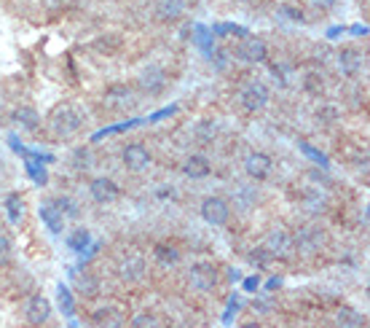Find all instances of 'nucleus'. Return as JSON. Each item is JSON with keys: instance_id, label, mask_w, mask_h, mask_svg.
Returning <instances> with one entry per match:
<instances>
[{"instance_id": "13", "label": "nucleus", "mask_w": 370, "mask_h": 328, "mask_svg": "<svg viewBox=\"0 0 370 328\" xmlns=\"http://www.w3.org/2000/svg\"><path fill=\"white\" fill-rule=\"evenodd\" d=\"M25 318H27V323H32V326H43V323H49L51 302L46 299V296H41V293L30 296L25 304Z\"/></svg>"}, {"instance_id": "28", "label": "nucleus", "mask_w": 370, "mask_h": 328, "mask_svg": "<svg viewBox=\"0 0 370 328\" xmlns=\"http://www.w3.org/2000/svg\"><path fill=\"white\" fill-rule=\"evenodd\" d=\"M338 116H341V110L336 105H322V108H317V113H314V119H317L320 126H333L338 122Z\"/></svg>"}, {"instance_id": "42", "label": "nucleus", "mask_w": 370, "mask_h": 328, "mask_svg": "<svg viewBox=\"0 0 370 328\" xmlns=\"http://www.w3.org/2000/svg\"><path fill=\"white\" fill-rule=\"evenodd\" d=\"M279 288H282V280L279 278H271L266 282V291H279Z\"/></svg>"}, {"instance_id": "27", "label": "nucleus", "mask_w": 370, "mask_h": 328, "mask_svg": "<svg viewBox=\"0 0 370 328\" xmlns=\"http://www.w3.org/2000/svg\"><path fill=\"white\" fill-rule=\"evenodd\" d=\"M68 245H70L73 251H78V253H83V251H86V248L92 245V234H89V229H83V226H78V229H75L73 234L68 237Z\"/></svg>"}, {"instance_id": "34", "label": "nucleus", "mask_w": 370, "mask_h": 328, "mask_svg": "<svg viewBox=\"0 0 370 328\" xmlns=\"http://www.w3.org/2000/svg\"><path fill=\"white\" fill-rule=\"evenodd\" d=\"M212 62H215L218 70L225 73V70H228V62H231V54L225 49H212Z\"/></svg>"}, {"instance_id": "35", "label": "nucleus", "mask_w": 370, "mask_h": 328, "mask_svg": "<svg viewBox=\"0 0 370 328\" xmlns=\"http://www.w3.org/2000/svg\"><path fill=\"white\" fill-rule=\"evenodd\" d=\"M132 326L137 328H145V326H158V318L156 315H150V312H140L134 320H132Z\"/></svg>"}, {"instance_id": "38", "label": "nucleus", "mask_w": 370, "mask_h": 328, "mask_svg": "<svg viewBox=\"0 0 370 328\" xmlns=\"http://www.w3.org/2000/svg\"><path fill=\"white\" fill-rule=\"evenodd\" d=\"M300 148H303V151L309 153V156H311V159H314V162H317V164H322V167H327V159H325V153L314 151V148H311V146H300Z\"/></svg>"}, {"instance_id": "29", "label": "nucleus", "mask_w": 370, "mask_h": 328, "mask_svg": "<svg viewBox=\"0 0 370 328\" xmlns=\"http://www.w3.org/2000/svg\"><path fill=\"white\" fill-rule=\"evenodd\" d=\"M56 302H59V307H62V312L65 315H73L75 312V299H73V291L68 288V285H56Z\"/></svg>"}, {"instance_id": "22", "label": "nucleus", "mask_w": 370, "mask_h": 328, "mask_svg": "<svg viewBox=\"0 0 370 328\" xmlns=\"http://www.w3.org/2000/svg\"><path fill=\"white\" fill-rule=\"evenodd\" d=\"M231 200L239 210H252L258 204V191H255V186H236Z\"/></svg>"}, {"instance_id": "2", "label": "nucleus", "mask_w": 370, "mask_h": 328, "mask_svg": "<svg viewBox=\"0 0 370 328\" xmlns=\"http://www.w3.org/2000/svg\"><path fill=\"white\" fill-rule=\"evenodd\" d=\"M269 100H271V92L258 78L255 81H247L245 86H242V92H239V102H242V108H245L247 113H260L269 105Z\"/></svg>"}, {"instance_id": "10", "label": "nucleus", "mask_w": 370, "mask_h": 328, "mask_svg": "<svg viewBox=\"0 0 370 328\" xmlns=\"http://www.w3.org/2000/svg\"><path fill=\"white\" fill-rule=\"evenodd\" d=\"M365 65H368V59H365V54H362L360 49L338 51V70H341L346 78L362 76V73H365Z\"/></svg>"}, {"instance_id": "6", "label": "nucleus", "mask_w": 370, "mask_h": 328, "mask_svg": "<svg viewBox=\"0 0 370 328\" xmlns=\"http://www.w3.org/2000/svg\"><path fill=\"white\" fill-rule=\"evenodd\" d=\"M293 248L303 255H314L325 248V231L320 226H303L293 234Z\"/></svg>"}, {"instance_id": "43", "label": "nucleus", "mask_w": 370, "mask_h": 328, "mask_svg": "<svg viewBox=\"0 0 370 328\" xmlns=\"http://www.w3.org/2000/svg\"><path fill=\"white\" fill-rule=\"evenodd\" d=\"M285 14H287L290 19H298V22L303 19V14H300V11H293V6H287V11H285Z\"/></svg>"}, {"instance_id": "16", "label": "nucleus", "mask_w": 370, "mask_h": 328, "mask_svg": "<svg viewBox=\"0 0 370 328\" xmlns=\"http://www.w3.org/2000/svg\"><path fill=\"white\" fill-rule=\"evenodd\" d=\"M183 173L191 177V180H204V177H209V173H212V164H209V159L204 153H191L183 162Z\"/></svg>"}, {"instance_id": "4", "label": "nucleus", "mask_w": 370, "mask_h": 328, "mask_svg": "<svg viewBox=\"0 0 370 328\" xmlns=\"http://www.w3.org/2000/svg\"><path fill=\"white\" fill-rule=\"evenodd\" d=\"M102 105L110 108V110H132L137 105V95L129 84H113V86L105 89Z\"/></svg>"}, {"instance_id": "20", "label": "nucleus", "mask_w": 370, "mask_h": 328, "mask_svg": "<svg viewBox=\"0 0 370 328\" xmlns=\"http://www.w3.org/2000/svg\"><path fill=\"white\" fill-rule=\"evenodd\" d=\"M153 258L161 267H177L180 258H183V253L177 251L174 245H169V242H158V245H153Z\"/></svg>"}, {"instance_id": "37", "label": "nucleus", "mask_w": 370, "mask_h": 328, "mask_svg": "<svg viewBox=\"0 0 370 328\" xmlns=\"http://www.w3.org/2000/svg\"><path fill=\"white\" fill-rule=\"evenodd\" d=\"M27 170H30V175H32V180H35L38 186H43V183H46V173H43V170H38L32 162H27Z\"/></svg>"}, {"instance_id": "21", "label": "nucleus", "mask_w": 370, "mask_h": 328, "mask_svg": "<svg viewBox=\"0 0 370 328\" xmlns=\"http://www.w3.org/2000/svg\"><path fill=\"white\" fill-rule=\"evenodd\" d=\"M156 14L164 22H174V19H180L185 14V0H158Z\"/></svg>"}, {"instance_id": "9", "label": "nucleus", "mask_w": 370, "mask_h": 328, "mask_svg": "<svg viewBox=\"0 0 370 328\" xmlns=\"http://www.w3.org/2000/svg\"><path fill=\"white\" fill-rule=\"evenodd\" d=\"M89 194H92V200L97 204H113L121 197V189H119V183L113 177L99 175L89 183Z\"/></svg>"}, {"instance_id": "15", "label": "nucleus", "mask_w": 370, "mask_h": 328, "mask_svg": "<svg viewBox=\"0 0 370 328\" xmlns=\"http://www.w3.org/2000/svg\"><path fill=\"white\" fill-rule=\"evenodd\" d=\"M145 275H148V264L143 255H126L119 261V278L126 282H140Z\"/></svg>"}, {"instance_id": "8", "label": "nucleus", "mask_w": 370, "mask_h": 328, "mask_svg": "<svg viewBox=\"0 0 370 328\" xmlns=\"http://www.w3.org/2000/svg\"><path fill=\"white\" fill-rule=\"evenodd\" d=\"M263 248L269 251L271 258H290L293 255V234L287 231V229H274L266 234V242H263Z\"/></svg>"}, {"instance_id": "7", "label": "nucleus", "mask_w": 370, "mask_h": 328, "mask_svg": "<svg viewBox=\"0 0 370 328\" xmlns=\"http://www.w3.org/2000/svg\"><path fill=\"white\" fill-rule=\"evenodd\" d=\"M121 164L129 173H145L153 164V156L143 143H129V146H123L121 151Z\"/></svg>"}, {"instance_id": "23", "label": "nucleus", "mask_w": 370, "mask_h": 328, "mask_svg": "<svg viewBox=\"0 0 370 328\" xmlns=\"http://www.w3.org/2000/svg\"><path fill=\"white\" fill-rule=\"evenodd\" d=\"M336 323L341 328H360L365 326V315H360L354 307H338L336 309Z\"/></svg>"}, {"instance_id": "32", "label": "nucleus", "mask_w": 370, "mask_h": 328, "mask_svg": "<svg viewBox=\"0 0 370 328\" xmlns=\"http://www.w3.org/2000/svg\"><path fill=\"white\" fill-rule=\"evenodd\" d=\"M303 89L309 92V95H322V89H325V84H322V76L320 73H306L303 76Z\"/></svg>"}, {"instance_id": "26", "label": "nucleus", "mask_w": 370, "mask_h": 328, "mask_svg": "<svg viewBox=\"0 0 370 328\" xmlns=\"http://www.w3.org/2000/svg\"><path fill=\"white\" fill-rule=\"evenodd\" d=\"M215 132H218V124L212 119H201L194 124V137L198 143H212L215 140Z\"/></svg>"}, {"instance_id": "46", "label": "nucleus", "mask_w": 370, "mask_h": 328, "mask_svg": "<svg viewBox=\"0 0 370 328\" xmlns=\"http://www.w3.org/2000/svg\"><path fill=\"white\" fill-rule=\"evenodd\" d=\"M239 3H249V0H239Z\"/></svg>"}, {"instance_id": "40", "label": "nucleus", "mask_w": 370, "mask_h": 328, "mask_svg": "<svg viewBox=\"0 0 370 328\" xmlns=\"http://www.w3.org/2000/svg\"><path fill=\"white\" fill-rule=\"evenodd\" d=\"M258 285H260V280L258 278H247L245 280V291H249V293H255V291H258Z\"/></svg>"}, {"instance_id": "25", "label": "nucleus", "mask_w": 370, "mask_h": 328, "mask_svg": "<svg viewBox=\"0 0 370 328\" xmlns=\"http://www.w3.org/2000/svg\"><path fill=\"white\" fill-rule=\"evenodd\" d=\"M6 210H8V221L14 226H19L22 218H25V202H22V197L19 194H8L6 197Z\"/></svg>"}, {"instance_id": "12", "label": "nucleus", "mask_w": 370, "mask_h": 328, "mask_svg": "<svg viewBox=\"0 0 370 328\" xmlns=\"http://www.w3.org/2000/svg\"><path fill=\"white\" fill-rule=\"evenodd\" d=\"M271 167H274V162L269 153H263V151L247 153L245 173H247V177H252L255 183H258V180H266V177L271 175Z\"/></svg>"}, {"instance_id": "24", "label": "nucleus", "mask_w": 370, "mask_h": 328, "mask_svg": "<svg viewBox=\"0 0 370 328\" xmlns=\"http://www.w3.org/2000/svg\"><path fill=\"white\" fill-rule=\"evenodd\" d=\"M300 200H303V207H306L309 213H314V215H317V213H322V210L327 207V197L322 194L320 189H306Z\"/></svg>"}, {"instance_id": "14", "label": "nucleus", "mask_w": 370, "mask_h": 328, "mask_svg": "<svg viewBox=\"0 0 370 328\" xmlns=\"http://www.w3.org/2000/svg\"><path fill=\"white\" fill-rule=\"evenodd\" d=\"M164 86H167V73H164V68H158V65H148L143 73H140V89L150 95V97H156V95H161L164 92Z\"/></svg>"}, {"instance_id": "36", "label": "nucleus", "mask_w": 370, "mask_h": 328, "mask_svg": "<svg viewBox=\"0 0 370 328\" xmlns=\"http://www.w3.org/2000/svg\"><path fill=\"white\" fill-rule=\"evenodd\" d=\"M269 258H271V255H269L266 248H258V251L249 253V261H252V264H258V267H266V264H269Z\"/></svg>"}, {"instance_id": "31", "label": "nucleus", "mask_w": 370, "mask_h": 328, "mask_svg": "<svg viewBox=\"0 0 370 328\" xmlns=\"http://www.w3.org/2000/svg\"><path fill=\"white\" fill-rule=\"evenodd\" d=\"M113 307H99V309H94V323L97 326H121V318H113Z\"/></svg>"}, {"instance_id": "11", "label": "nucleus", "mask_w": 370, "mask_h": 328, "mask_svg": "<svg viewBox=\"0 0 370 328\" xmlns=\"http://www.w3.org/2000/svg\"><path fill=\"white\" fill-rule=\"evenodd\" d=\"M236 54H239L245 62H255V65H260V62H266V59H269V44H266L263 38L245 35V38H242V46L236 49Z\"/></svg>"}, {"instance_id": "41", "label": "nucleus", "mask_w": 370, "mask_h": 328, "mask_svg": "<svg viewBox=\"0 0 370 328\" xmlns=\"http://www.w3.org/2000/svg\"><path fill=\"white\" fill-rule=\"evenodd\" d=\"M320 8H325V11H333L336 6H338V0H314Z\"/></svg>"}, {"instance_id": "19", "label": "nucleus", "mask_w": 370, "mask_h": 328, "mask_svg": "<svg viewBox=\"0 0 370 328\" xmlns=\"http://www.w3.org/2000/svg\"><path fill=\"white\" fill-rule=\"evenodd\" d=\"M11 119H14V124H19L22 129H27V132H35V129L41 126V116H38V110H35V108H30V105L17 108V110L11 113Z\"/></svg>"}, {"instance_id": "1", "label": "nucleus", "mask_w": 370, "mask_h": 328, "mask_svg": "<svg viewBox=\"0 0 370 328\" xmlns=\"http://www.w3.org/2000/svg\"><path fill=\"white\" fill-rule=\"evenodd\" d=\"M81 126H83V113L70 102L54 108V113L49 116V129L54 137H70Z\"/></svg>"}, {"instance_id": "5", "label": "nucleus", "mask_w": 370, "mask_h": 328, "mask_svg": "<svg viewBox=\"0 0 370 328\" xmlns=\"http://www.w3.org/2000/svg\"><path fill=\"white\" fill-rule=\"evenodd\" d=\"M198 213H201L204 224H209V226H225L228 218H231V204H228V200H223V197H207L201 202V207H198Z\"/></svg>"}, {"instance_id": "33", "label": "nucleus", "mask_w": 370, "mask_h": 328, "mask_svg": "<svg viewBox=\"0 0 370 328\" xmlns=\"http://www.w3.org/2000/svg\"><path fill=\"white\" fill-rule=\"evenodd\" d=\"M14 255V245H11V237L8 234H0V267L8 264Z\"/></svg>"}, {"instance_id": "17", "label": "nucleus", "mask_w": 370, "mask_h": 328, "mask_svg": "<svg viewBox=\"0 0 370 328\" xmlns=\"http://www.w3.org/2000/svg\"><path fill=\"white\" fill-rule=\"evenodd\" d=\"M75 278V291L83 296V299H94L99 293V278L92 272H73Z\"/></svg>"}, {"instance_id": "45", "label": "nucleus", "mask_w": 370, "mask_h": 328, "mask_svg": "<svg viewBox=\"0 0 370 328\" xmlns=\"http://www.w3.org/2000/svg\"><path fill=\"white\" fill-rule=\"evenodd\" d=\"M62 3H65V0H46L49 8H62Z\"/></svg>"}, {"instance_id": "30", "label": "nucleus", "mask_w": 370, "mask_h": 328, "mask_svg": "<svg viewBox=\"0 0 370 328\" xmlns=\"http://www.w3.org/2000/svg\"><path fill=\"white\" fill-rule=\"evenodd\" d=\"M49 202L65 215V221H68V218H78V204H75L70 197H54V200H49Z\"/></svg>"}, {"instance_id": "39", "label": "nucleus", "mask_w": 370, "mask_h": 328, "mask_svg": "<svg viewBox=\"0 0 370 328\" xmlns=\"http://www.w3.org/2000/svg\"><path fill=\"white\" fill-rule=\"evenodd\" d=\"M287 68L285 65H271V76L279 81V84H287V73H285Z\"/></svg>"}, {"instance_id": "44", "label": "nucleus", "mask_w": 370, "mask_h": 328, "mask_svg": "<svg viewBox=\"0 0 370 328\" xmlns=\"http://www.w3.org/2000/svg\"><path fill=\"white\" fill-rule=\"evenodd\" d=\"M351 32H354V35H368V27H365V25H354V27H351Z\"/></svg>"}, {"instance_id": "18", "label": "nucleus", "mask_w": 370, "mask_h": 328, "mask_svg": "<svg viewBox=\"0 0 370 328\" xmlns=\"http://www.w3.org/2000/svg\"><path fill=\"white\" fill-rule=\"evenodd\" d=\"M38 215H41V221L46 224V229H49L51 234H62V229H65V215L54 207L51 202L41 204V210H38Z\"/></svg>"}, {"instance_id": "3", "label": "nucleus", "mask_w": 370, "mask_h": 328, "mask_svg": "<svg viewBox=\"0 0 370 328\" xmlns=\"http://www.w3.org/2000/svg\"><path fill=\"white\" fill-rule=\"evenodd\" d=\"M188 280H191V285L201 291V293H212L218 285H220V269L215 267V264H209V261H198L191 267V272H188Z\"/></svg>"}]
</instances>
